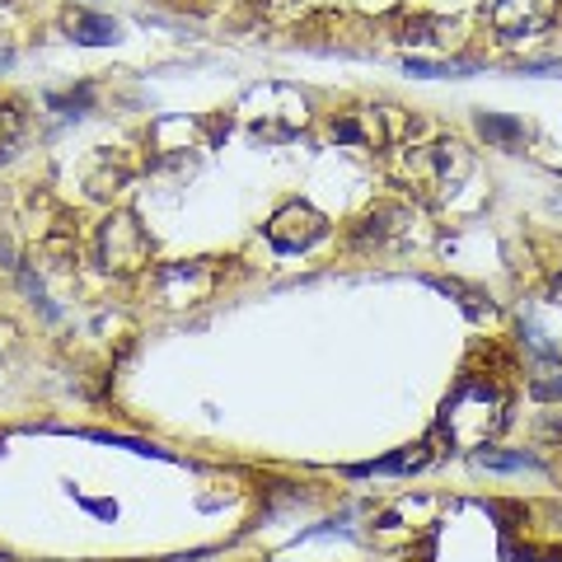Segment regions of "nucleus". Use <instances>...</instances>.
<instances>
[{
  "label": "nucleus",
  "mask_w": 562,
  "mask_h": 562,
  "mask_svg": "<svg viewBox=\"0 0 562 562\" xmlns=\"http://www.w3.org/2000/svg\"><path fill=\"white\" fill-rule=\"evenodd\" d=\"M502 422H506V394L492 380L469 375V380H460V390L441 403L436 436H441L450 450H487V441L502 431Z\"/></svg>",
  "instance_id": "1"
},
{
  "label": "nucleus",
  "mask_w": 562,
  "mask_h": 562,
  "mask_svg": "<svg viewBox=\"0 0 562 562\" xmlns=\"http://www.w3.org/2000/svg\"><path fill=\"white\" fill-rule=\"evenodd\" d=\"M99 262L113 277H132L150 262V235L132 211H113V216L99 225Z\"/></svg>",
  "instance_id": "2"
},
{
  "label": "nucleus",
  "mask_w": 562,
  "mask_h": 562,
  "mask_svg": "<svg viewBox=\"0 0 562 562\" xmlns=\"http://www.w3.org/2000/svg\"><path fill=\"white\" fill-rule=\"evenodd\" d=\"M324 235H328V216H324V211H314L310 202H286L268 221V244H272V249H281V254H305Z\"/></svg>",
  "instance_id": "3"
},
{
  "label": "nucleus",
  "mask_w": 562,
  "mask_h": 562,
  "mask_svg": "<svg viewBox=\"0 0 562 562\" xmlns=\"http://www.w3.org/2000/svg\"><path fill=\"white\" fill-rule=\"evenodd\" d=\"M328 136L338 146H390L403 136V117L398 109H361V113H342L333 117Z\"/></svg>",
  "instance_id": "4"
},
{
  "label": "nucleus",
  "mask_w": 562,
  "mask_h": 562,
  "mask_svg": "<svg viewBox=\"0 0 562 562\" xmlns=\"http://www.w3.org/2000/svg\"><path fill=\"white\" fill-rule=\"evenodd\" d=\"M155 291L165 305H198L216 291V268L211 262H169L155 277Z\"/></svg>",
  "instance_id": "5"
},
{
  "label": "nucleus",
  "mask_w": 562,
  "mask_h": 562,
  "mask_svg": "<svg viewBox=\"0 0 562 562\" xmlns=\"http://www.w3.org/2000/svg\"><path fill=\"white\" fill-rule=\"evenodd\" d=\"M558 14V0H492L487 20L502 38H530V33L549 29Z\"/></svg>",
  "instance_id": "6"
},
{
  "label": "nucleus",
  "mask_w": 562,
  "mask_h": 562,
  "mask_svg": "<svg viewBox=\"0 0 562 562\" xmlns=\"http://www.w3.org/2000/svg\"><path fill=\"white\" fill-rule=\"evenodd\" d=\"M61 29L76 43H85V47H109V43H117V33H122L117 20H109V14H94V10H66Z\"/></svg>",
  "instance_id": "7"
},
{
  "label": "nucleus",
  "mask_w": 562,
  "mask_h": 562,
  "mask_svg": "<svg viewBox=\"0 0 562 562\" xmlns=\"http://www.w3.org/2000/svg\"><path fill=\"white\" fill-rule=\"evenodd\" d=\"M427 464H431V446L422 441V446H403L398 454H390V460L357 464L351 473H357V479H366V473H417V469H427Z\"/></svg>",
  "instance_id": "8"
},
{
  "label": "nucleus",
  "mask_w": 562,
  "mask_h": 562,
  "mask_svg": "<svg viewBox=\"0 0 562 562\" xmlns=\"http://www.w3.org/2000/svg\"><path fill=\"white\" fill-rule=\"evenodd\" d=\"M479 136L492 140V146H502V150H516L525 140V127L506 113H479Z\"/></svg>",
  "instance_id": "9"
},
{
  "label": "nucleus",
  "mask_w": 562,
  "mask_h": 562,
  "mask_svg": "<svg viewBox=\"0 0 562 562\" xmlns=\"http://www.w3.org/2000/svg\"><path fill=\"white\" fill-rule=\"evenodd\" d=\"M20 136H24V117L14 103H0V160H10L14 146H20Z\"/></svg>",
  "instance_id": "10"
},
{
  "label": "nucleus",
  "mask_w": 562,
  "mask_h": 562,
  "mask_svg": "<svg viewBox=\"0 0 562 562\" xmlns=\"http://www.w3.org/2000/svg\"><path fill=\"white\" fill-rule=\"evenodd\" d=\"M403 70H408V76H431V80H436V76H469L473 66H464V61L441 66V61H413V57H408V61H403Z\"/></svg>",
  "instance_id": "11"
},
{
  "label": "nucleus",
  "mask_w": 562,
  "mask_h": 562,
  "mask_svg": "<svg viewBox=\"0 0 562 562\" xmlns=\"http://www.w3.org/2000/svg\"><path fill=\"white\" fill-rule=\"evenodd\" d=\"M479 464L483 469H535V460L530 454H497V450H479Z\"/></svg>",
  "instance_id": "12"
},
{
  "label": "nucleus",
  "mask_w": 562,
  "mask_h": 562,
  "mask_svg": "<svg viewBox=\"0 0 562 562\" xmlns=\"http://www.w3.org/2000/svg\"><path fill=\"white\" fill-rule=\"evenodd\" d=\"M535 394L539 398H562V375L558 380H535Z\"/></svg>",
  "instance_id": "13"
},
{
  "label": "nucleus",
  "mask_w": 562,
  "mask_h": 562,
  "mask_svg": "<svg viewBox=\"0 0 562 562\" xmlns=\"http://www.w3.org/2000/svg\"><path fill=\"white\" fill-rule=\"evenodd\" d=\"M85 506H90V512H94V516H109V520L117 516V506H113V502H85Z\"/></svg>",
  "instance_id": "14"
},
{
  "label": "nucleus",
  "mask_w": 562,
  "mask_h": 562,
  "mask_svg": "<svg viewBox=\"0 0 562 562\" xmlns=\"http://www.w3.org/2000/svg\"><path fill=\"white\" fill-rule=\"evenodd\" d=\"M553 301L562 305V272H558V281H553Z\"/></svg>",
  "instance_id": "15"
},
{
  "label": "nucleus",
  "mask_w": 562,
  "mask_h": 562,
  "mask_svg": "<svg viewBox=\"0 0 562 562\" xmlns=\"http://www.w3.org/2000/svg\"><path fill=\"white\" fill-rule=\"evenodd\" d=\"M10 61H14V57H10V52H5V47H0V70H5Z\"/></svg>",
  "instance_id": "16"
}]
</instances>
